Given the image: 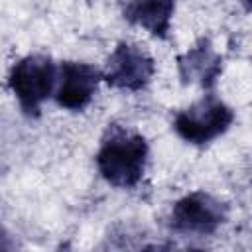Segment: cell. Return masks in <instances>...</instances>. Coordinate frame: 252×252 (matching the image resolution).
Segmentation results:
<instances>
[{"instance_id":"6da1fadb","label":"cell","mask_w":252,"mask_h":252,"mask_svg":"<svg viewBox=\"0 0 252 252\" xmlns=\"http://www.w3.org/2000/svg\"><path fill=\"white\" fill-rule=\"evenodd\" d=\"M146 159L148 144L140 134L112 128L96 154V167L110 185L132 189L144 175Z\"/></svg>"},{"instance_id":"7a4b0ae2","label":"cell","mask_w":252,"mask_h":252,"mask_svg":"<svg viewBox=\"0 0 252 252\" xmlns=\"http://www.w3.org/2000/svg\"><path fill=\"white\" fill-rule=\"evenodd\" d=\"M57 81L55 63L45 55H28L18 61L10 75L8 85L16 94L22 110L30 116L39 112L43 100H47L53 93Z\"/></svg>"},{"instance_id":"3957f363","label":"cell","mask_w":252,"mask_h":252,"mask_svg":"<svg viewBox=\"0 0 252 252\" xmlns=\"http://www.w3.org/2000/svg\"><path fill=\"white\" fill-rule=\"evenodd\" d=\"M234 112L215 96H205L175 116V132L189 144H207L228 130Z\"/></svg>"},{"instance_id":"277c9868","label":"cell","mask_w":252,"mask_h":252,"mask_svg":"<svg viewBox=\"0 0 252 252\" xmlns=\"http://www.w3.org/2000/svg\"><path fill=\"white\" fill-rule=\"evenodd\" d=\"M226 205L217 197L195 191L185 195L173 205L171 211V226L177 232L185 234H213L226 220Z\"/></svg>"},{"instance_id":"5b68a950","label":"cell","mask_w":252,"mask_h":252,"mask_svg":"<svg viewBox=\"0 0 252 252\" xmlns=\"http://www.w3.org/2000/svg\"><path fill=\"white\" fill-rule=\"evenodd\" d=\"M154 71V59L146 51L132 43H118V47L108 57L102 79L116 89L142 91L150 83Z\"/></svg>"},{"instance_id":"8992f818","label":"cell","mask_w":252,"mask_h":252,"mask_svg":"<svg viewBox=\"0 0 252 252\" xmlns=\"http://www.w3.org/2000/svg\"><path fill=\"white\" fill-rule=\"evenodd\" d=\"M102 73L89 63H77V61L61 63L57 71V91H55L57 104L67 110H83L93 100Z\"/></svg>"},{"instance_id":"52a82bcc","label":"cell","mask_w":252,"mask_h":252,"mask_svg":"<svg viewBox=\"0 0 252 252\" xmlns=\"http://www.w3.org/2000/svg\"><path fill=\"white\" fill-rule=\"evenodd\" d=\"M173 10V0H128L124 18L130 24L148 30L156 37H167Z\"/></svg>"},{"instance_id":"ba28073f","label":"cell","mask_w":252,"mask_h":252,"mask_svg":"<svg viewBox=\"0 0 252 252\" xmlns=\"http://www.w3.org/2000/svg\"><path fill=\"white\" fill-rule=\"evenodd\" d=\"M179 73L183 81H199L203 87H211L220 73V57L209 41H201L179 57Z\"/></svg>"},{"instance_id":"9c48e42d","label":"cell","mask_w":252,"mask_h":252,"mask_svg":"<svg viewBox=\"0 0 252 252\" xmlns=\"http://www.w3.org/2000/svg\"><path fill=\"white\" fill-rule=\"evenodd\" d=\"M6 248H12V242L8 240V236H6V232L0 228V250H6Z\"/></svg>"}]
</instances>
